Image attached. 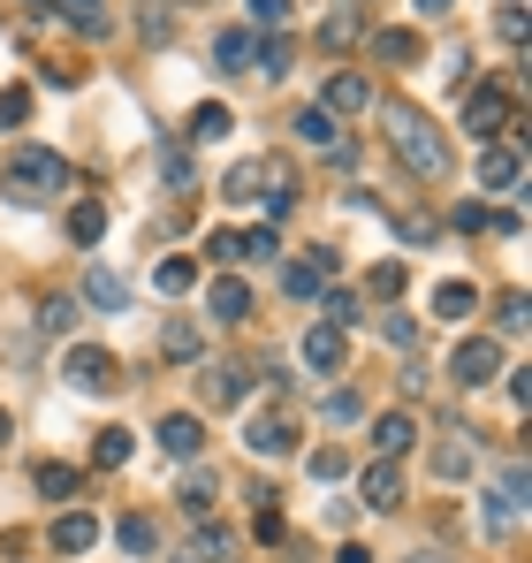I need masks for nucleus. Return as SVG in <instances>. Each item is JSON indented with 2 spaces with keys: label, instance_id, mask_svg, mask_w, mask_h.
Instances as JSON below:
<instances>
[{
  "label": "nucleus",
  "instance_id": "obj_1",
  "mask_svg": "<svg viewBox=\"0 0 532 563\" xmlns=\"http://www.w3.org/2000/svg\"><path fill=\"white\" fill-rule=\"evenodd\" d=\"M380 122H388V145H396V161L419 176V184H442L448 176V137L411 107V99H380Z\"/></svg>",
  "mask_w": 532,
  "mask_h": 563
},
{
  "label": "nucleus",
  "instance_id": "obj_2",
  "mask_svg": "<svg viewBox=\"0 0 532 563\" xmlns=\"http://www.w3.org/2000/svg\"><path fill=\"white\" fill-rule=\"evenodd\" d=\"M0 190H8L15 206H54V198L69 190V161H62L54 145H15L8 168H0Z\"/></svg>",
  "mask_w": 532,
  "mask_h": 563
},
{
  "label": "nucleus",
  "instance_id": "obj_3",
  "mask_svg": "<svg viewBox=\"0 0 532 563\" xmlns=\"http://www.w3.org/2000/svg\"><path fill=\"white\" fill-rule=\"evenodd\" d=\"M62 380H69L77 396H99V388H114V380H122V358H114L107 343H77V351L62 358Z\"/></svg>",
  "mask_w": 532,
  "mask_h": 563
},
{
  "label": "nucleus",
  "instance_id": "obj_4",
  "mask_svg": "<svg viewBox=\"0 0 532 563\" xmlns=\"http://www.w3.org/2000/svg\"><path fill=\"white\" fill-rule=\"evenodd\" d=\"M448 380H464V388L502 380V343H495V335H464V343L448 351Z\"/></svg>",
  "mask_w": 532,
  "mask_h": 563
},
{
  "label": "nucleus",
  "instance_id": "obj_5",
  "mask_svg": "<svg viewBox=\"0 0 532 563\" xmlns=\"http://www.w3.org/2000/svg\"><path fill=\"white\" fill-rule=\"evenodd\" d=\"M518 518H525V457H510V465L495 472V487H487V526L510 533Z\"/></svg>",
  "mask_w": 532,
  "mask_h": 563
},
{
  "label": "nucleus",
  "instance_id": "obj_6",
  "mask_svg": "<svg viewBox=\"0 0 532 563\" xmlns=\"http://www.w3.org/2000/svg\"><path fill=\"white\" fill-rule=\"evenodd\" d=\"M335 267H343V252H328V244H312V252H297V260L281 267V289H289V297H320V289L335 282Z\"/></svg>",
  "mask_w": 532,
  "mask_h": 563
},
{
  "label": "nucleus",
  "instance_id": "obj_7",
  "mask_svg": "<svg viewBox=\"0 0 532 563\" xmlns=\"http://www.w3.org/2000/svg\"><path fill=\"white\" fill-rule=\"evenodd\" d=\"M244 396H252V366H236V358H213V366H198V404L229 411V404H244Z\"/></svg>",
  "mask_w": 532,
  "mask_h": 563
},
{
  "label": "nucleus",
  "instance_id": "obj_8",
  "mask_svg": "<svg viewBox=\"0 0 532 563\" xmlns=\"http://www.w3.org/2000/svg\"><path fill=\"white\" fill-rule=\"evenodd\" d=\"M464 130H472V137H502V130H510V92H502V85H479V92L464 99Z\"/></svg>",
  "mask_w": 532,
  "mask_h": 563
},
{
  "label": "nucleus",
  "instance_id": "obj_9",
  "mask_svg": "<svg viewBox=\"0 0 532 563\" xmlns=\"http://www.w3.org/2000/svg\"><path fill=\"white\" fill-rule=\"evenodd\" d=\"M357 495H365V510H403V465L373 457V465L357 472Z\"/></svg>",
  "mask_w": 532,
  "mask_h": 563
},
{
  "label": "nucleus",
  "instance_id": "obj_10",
  "mask_svg": "<svg viewBox=\"0 0 532 563\" xmlns=\"http://www.w3.org/2000/svg\"><path fill=\"white\" fill-rule=\"evenodd\" d=\"M244 442H252V457H289L297 450V411H259L244 427Z\"/></svg>",
  "mask_w": 532,
  "mask_h": 563
},
{
  "label": "nucleus",
  "instance_id": "obj_11",
  "mask_svg": "<svg viewBox=\"0 0 532 563\" xmlns=\"http://www.w3.org/2000/svg\"><path fill=\"white\" fill-rule=\"evenodd\" d=\"M153 442H160L176 465H198V450H206V427H198V411H168V419L153 427Z\"/></svg>",
  "mask_w": 532,
  "mask_h": 563
},
{
  "label": "nucleus",
  "instance_id": "obj_12",
  "mask_svg": "<svg viewBox=\"0 0 532 563\" xmlns=\"http://www.w3.org/2000/svg\"><path fill=\"white\" fill-rule=\"evenodd\" d=\"M479 184H487V190H518V184H525V153H518V137L479 145Z\"/></svg>",
  "mask_w": 532,
  "mask_h": 563
},
{
  "label": "nucleus",
  "instance_id": "obj_13",
  "mask_svg": "<svg viewBox=\"0 0 532 563\" xmlns=\"http://www.w3.org/2000/svg\"><path fill=\"white\" fill-rule=\"evenodd\" d=\"M297 358L312 366V374H343V358H351V343H343V328H304V343H297Z\"/></svg>",
  "mask_w": 532,
  "mask_h": 563
},
{
  "label": "nucleus",
  "instance_id": "obj_14",
  "mask_svg": "<svg viewBox=\"0 0 532 563\" xmlns=\"http://www.w3.org/2000/svg\"><path fill=\"white\" fill-rule=\"evenodd\" d=\"M320 107H328L335 122H343V114H365V107H373V85H365L357 69H335V77H328V99H320Z\"/></svg>",
  "mask_w": 532,
  "mask_h": 563
},
{
  "label": "nucleus",
  "instance_id": "obj_15",
  "mask_svg": "<svg viewBox=\"0 0 532 563\" xmlns=\"http://www.w3.org/2000/svg\"><path fill=\"white\" fill-rule=\"evenodd\" d=\"M206 312H213V320H229V328H236V320H252V289H244V282H236V275L206 282Z\"/></svg>",
  "mask_w": 532,
  "mask_h": 563
},
{
  "label": "nucleus",
  "instance_id": "obj_16",
  "mask_svg": "<svg viewBox=\"0 0 532 563\" xmlns=\"http://www.w3.org/2000/svg\"><path fill=\"white\" fill-rule=\"evenodd\" d=\"M434 472H442V479H472V472H479V450H472V434H464V427H448V434H442Z\"/></svg>",
  "mask_w": 532,
  "mask_h": 563
},
{
  "label": "nucleus",
  "instance_id": "obj_17",
  "mask_svg": "<svg viewBox=\"0 0 532 563\" xmlns=\"http://www.w3.org/2000/svg\"><path fill=\"white\" fill-rule=\"evenodd\" d=\"M411 442H419V419H411V411H380V419H373V450H380V457H403Z\"/></svg>",
  "mask_w": 532,
  "mask_h": 563
},
{
  "label": "nucleus",
  "instance_id": "obj_18",
  "mask_svg": "<svg viewBox=\"0 0 532 563\" xmlns=\"http://www.w3.org/2000/svg\"><path fill=\"white\" fill-rule=\"evenodd\" d=\"M91 541H99V518H91V510H62V518H54V549H62V556H85Z\"/></svg>",
  "mask_w": 532,
  "mask_h": 563
},
{
  "label": "nucleus",
  "instance_id": "obj_19",
  "mask_svg": "<svg viewBox=\"0 0 532 563\" xmlns=\"http://www.w3.org/2000/svg\"><path fill=\"white\" fill-rule=\"evenodd\" d=\"M160 358H168V366H198V358H206V335H198L190 320H168V328H160Z\"/></svg>",
  "mask_w": 532,
  "mask_h": 563
},
{
  "label": "nucleus",
  "instance_id": "obj_20",
  "mask_svg": "<svg viewBox=\"0 0 532 563\" xmlns=\"http://www.w3.org/2000/svg\"><path fill=\"white\" fill-rule=\"evenodd\" d=\"M213 62H221L229 77H244V69H259V38H252V31H221V38H213Z\"/></svg>",
  "mask_w": 532,
  "mask_h": 563
},
{
  "label": "nucleus",
  "instance_id": "obj_21",
  "mask_svg": "<svg viewBox=\"0 0 532 563\" xmlns=\"http://www.w3.org/2000/svg\"><path fill=\"white\" fill-rule=\"evenodd\" d=\"M130 450H137L130 427H99V434H91V465H99V472H122V465H130Z\"/></svg>",
  "mask_w": 532,
  "mask_h": 563
},
{
  "label": "nucleus",
  "instance_id": "obj_22",
  "mask_svg": "<svg viewBox=\"0 0 532 563\" xmlns=\"http://www.w3.org/2000/svg\"><path fill=\"white\" fill-rule=\"evenodd\" d=\"M229 130H236V114H229L221 99H198V107H190V145H213V137H229Z\"/></svg>",
  "mask_w": 532,
  "mask_h": 563
},
{
  "label": "nucleus",
  "instance_id": "obj_23",
  "mask_svg": "<svg viewBox=\"0 0 532 563\" xmlns=\"http://www.w3.org/2000/svg\"><path fill=\"white\" fill-rule=\"evenodd\" d=\"M99 236H107V206H99V198H77V206H69V244L91 252Z\"/></svg>",
  "mask_w": 532,
  "mask_h": 563
},
{
  "label": "nucleus",
  "instance_id": "obj_24",
  "mask_svg": "<svg viewBox=\"0 0 532 563\" xmlns=\"http://www.w3.org/2000/svg\"><path fill=\"white\" fill-rule=\"evenodd\" d=\"M85 297L99 305V312H122V305H130V282L114 275V267H91V275H85Z\"/></svg>",
  "mask_w": 532,
  "mask_h": 563
},
{
  "label": "nucleus",
  "instance_id": "obj_25",
  "mask_svg": "<svg viewBox=\"0 0 532 563\" xmlns=\"http://www.w3.org/2000/svg\"><path fill=\"white\" fill-rule=\"evenodd\" d=\"M153 161H160V184H168V190H190V184H198V161H190V145H176V137H168Z\"/></svg>",
  "mask_w": 532,
  "mask_h": 563
},
{
  "label": "nucleus",
  "instance_id": "obj_26",
  "mask_svg": "<svg viewBox=\"0 0 532 563\" xmlns=\"http://www.w3.org/2000/svg\"><path fill=\"white\" fill-rule=\"evenodd\" d=\"M114 541H122V549H130V556H153V549H160V526H153V518H145V510H130V518H122V526H114Z\"/></svg>",
  "mask_w": 532,
  "mask_h": 563
},
{
  "label": "nucleus",
  "instance_id": "obj_27",
  "mask_svg": "<svg viewBox=\"0 0 532 563\" xmlns=\"http://www.w3.org/2000/svg\"><path fill=\"white\" fill-rule=\"evenodd\" d=\"M153 289H160V297H182V289H198V260H160V267H153Z\"/></svg>",
  "mask_w": 532,
  "mask_h": 563
},
{
  "label": "nucleus",
  "instance_id": "obj_28",
  "mask_svg": "<svg viewBox=\"0 0 532 563\" xmlns=\"http://www.w3.org/2000/svg\"><path fill=\"white\" fill-rule=\"evenodd\" d=\"M77 487H85V472H77V465H54V457L38 465V495H46V503H69Z\"/></svg>",
  "mask_w": 532,
  "mask_h": 563
},
{
  "label": "nucleus",
  "instance_id": "obj_29",
  "mask_svg": "<svg viewBox=\"0 0 532 563\" xmlns=\"http://www.w3.org/2000/svg\"><path fill=\"white\" fill-rule=\"evenodd\" d=\"M297 137H304V145H320V153H328V145H343V137H335V114H328V107H297Z\"/></svg>",
  "mask_w": 532,
  "mask_h": 563
},
{
  "label": "nucleus",
  "instance_id": "obj_30",
  "mask_svg": "<svg viewBox=\"0 0 532 563\" xmlns=\"http://www.w3.org/2000/svg\"><path fill=\"white\" fill-rule=\"evenodd\" d=\"M472 305H479V289H472V282H442V289H434V312H442V320H464Z\"/></svg>",
  "mask_w": 532,
  "mask_h": 563
},
{
  "label": "nucleus",
  "instance_id": "obj_31",
  "mask_svg": "<svg viewBox=\"0 0 532 563\" xmlns=\"http://www.w3.org/2000/svg\"><path fill=\"white\" fill-rule=\"evenodd\" d=\"M320 38H328L335 54H351L357 38H365V15H328V23H320Z\"/></svg>",
  "mask_w": 532,
  "mask_h": 563
},
{
  "label": "nucleus",
  "instance_id": "obj_32",
  "mask_svg": "<svg viewBox=\"0 0 532 563\" xmlns=\"http://www.w3.org/2000/svg\"><path fill=\"white\" fill-rule=\"evenodd\" d=\"M62 8H69V23L85 38H107V0H62Z\"/></svg>",
  "mask_w": 532,
  "mask_h": 563
},
{
  "label": "nucleus",
  "instance_id": "obj_33",
  "mask_svg": "<svg viewBox=\"0 0 532 563\" xmlns=\"http://www.w3.org/2000/svg\"><path fill=\"white\" fill-rule=\"evenodd\" d=\"M403 282H411V267H403V260H380V267L365 275V289H373V297H403Z\"/></svg>",
  "mask_w": 532,
  "mask_h": 563
},
{
  "label": "nucleus",
  "instance_id": "obj_34",
  "mask_svg": "<svg viewBox=\"0 0 532 563\" xmlns=\"http://www.w3.org/2000/svg\"><path fill=\"white\" fill-rule=\"evenodd\" d=\"M236 252H244V260H281V236H274V229H244V236H236Z\"/></svg>",
  "mask_w": 532,
  "mask_h": 563
},
{
  "label": "nucleus",
  "instance_id": "obj_35",
  "mask_svg": "<svg viewBox=\"0 0 532 563\" xmlns=\"http://www.w3.org/2000/svg\"><path fill=\"white\" fill-rule=\"evenodd\" d=\"M328 305V328H357V289H320Z\"/></svg>",
  "mask_w": 532,
  "mask_h": 563
},
{
  "label": "nucleus",
  "instance_id": "obj_36",
  "mask_svg": "<svg viewBox=\"0 0 532 563\" xmlns=\"http://www.w3.org/2000/svg\"><path fill=\"white\" fill-rule=\"evenodd\" d=\"M495 31H502V38L525 54V0H502V8H495Z\"/></svg>",
  "mask_w": 532,
  "mask_h": 563
},
{
  "label": "nucleus",
  "instance_id": "obj_37",
  "mask_svg": "<svg viewBox=\"0 0 532 563\" xmlns=\"http://www.w3.org/2000/svg\"><path fill=\"white\" fill-rule=\"evenodd\" d=\"M38 328H46V335H69V328H77V305H69V297H46V305H38Z\"/></svg>",
  "mask_w": 532,
  "mask_h": 563
},
{
  "label": "nucleus",
  "instance_id": "obj_38",
  "mask_svg": "<svg viewBox=\"0 0 532 563\" xmlns=\"http://www.w3.org/2000/svg\"><path fill=\"white\" fill-rule=\"evenodd\" d=\"M525 328H532V297L510 289V297H502V335H525Z\"/></svg>",
  "mask_w": 532,
  "mask_h": 563
},
{
  "label": "nucleus",
  "instance_id": "obj_39",
  "mask_svg": "<svg viewBox=\"0 0 532 563\" xmlns=\"http://www.w3.org/2000/svg\"><path fill=\"white\" fill-rule=\"evenodd\" d=\"M23 122H31V92L8 85V92H0V130H23Z\"/></svg>",
  "mask_w": 532,
  "mask_h": 563
},
{
  "label": "nucleus",
  "instance_id": "obj_40",
  "mask_svg": "<svg viewBox=\"0 0 532 563\" xmlns=\"http://www.w3.org/2000/svg\"><path fill=\"white\" fill-rule=\"evenodd\" d=\"M373 54H380V62H411V54H419V38H411V31H380V38H373Z\"/></svg>",
  "mask_w": 532,
  "mask_h": 563
},
{
  "label": "nucleus",
  "instance_id": "obj_41",
  "mask_svg": "<svg viewBox=\"0 0 532 563\" xmlns=\"http://www.w3.org/2000/svg\"><path fill=\"white\" fill-rule=\"evenodd\" d=\"M289 62H297V46H289V38H266V46H259V69H266V77H289Z\"/></svg>",
  "mask_w": 532,
  "mask_h": 563
},
{
  "label": "nucleus",
  "instance_id": "obj_42",
  "mask_svg": "<svg viewBox=\"0 0 532 563\" xmlns=\"http://www.w3.org/2000/svg\"><path fill=\"white\" fill-rule=\"evenodd\" d=\"M236 541L221 533V526H198V549H190V563H213V556H229Z\"/></svg>",
  "mask_w": 532,
  "mask_h": 563
},
{
  "label": "nucleus",
  "instance_id": "obj_43",
  "mask_svg": "<svg viewBox=\"0 0 532 563\" xmlns=\"http://www.w3.org/2000/svg\"><path fill=\"white\" fill-rule=\"evenodd\" d=\"M328 419H335V427L365 419V396H357V388H335V396H328Z\"/></svg>",
  "mask_w": 532,
  "mask_h": 563
},
{
  "label": "nucleus",
  "instance_id": "obj_44",
  "mask_svg": "<svg viewBox=\"0 0 532 563\" xmlns=\"http://www.w3.org/2000/svg\"><path fill=\"white\" fill-rule=\"evenodd\" d=\"M221 190H229V198H252V190H259V161H236V168L221 176Z\"/></svg>",
  "mask_w": 532,
  "mask_h": 563
},
{
  "label": "nucleus",
  "instance_id": "obj_45",
  "mask_svg": "<svg viewBox=\"0 0 532 563\" xmlns=\"http://www.w3.org/2000/svg\"><path fill=\"white\" fill-rule=\"evenodd\" d=\"M304 465H312V479H343L351 472V450H312Z\"/></svg>",
  "mask_w": 532,
  "mask_h": 563
},
{
  "label": "nucleus",
  "instance_id": "obj_46",
  "mask_svg": "<svg viewBox=\"0 0 532 563\" xmlns=\"http://www.w3.org/2000/svg\"><path fill=\"white\" fill-rule=\"evenodd\" d=\"M182 510H190V518H206V510H213V479H206V472H190V487H182Z\"/></svg>",
  "mask_w": 532,
  "mask_h": 563
},
{
  "label": "nucleus",
  "instance_id": "obj_47",
  "mask_svg": "<svg viewBox=\"0 0 532 563\" xmlns=\"http://www.w3.org/2000/svg\"><path fill=\"white\" fill-rule=\"evenodd\" d=\"M252 533H259L266 549H281V541H289V526H281V510H274V495H266V510H259V526H252Z\"/></svg>",
  "mask_w": 532,
  "mask_h": 563
},
{
  "label": "nucleus",
  "instance_id": "obj_48",
  "mask_svg": "<svg viewBox=\"0 0 532 563\" xmlns=\"http://www.w3.org/2000/svg\"><path fill=\"white\" fill-rule=\"evenodd\" d=\"M137 31H145V46H168V8H137Z\"/></svg>",
  "mask_w": 532,
  "mask_h": 563
},
{
  "label": "nucleus",
  "instance_id": "obj_49",
  "mask_svg": "<svg viewBox=\"0 0 532 563\" xmlns=\"http://www.w3.org/2000/svg\"><path fill=\"white\" fill-rule=\"evenodd\" d=\"M448 221H456V229H464V236H479V229H495V213H487V206H456V213H448Z\"/></svg>",
  "mask_w": 532,
  "mask_h": 563
},
{
  "label": "nucleus",
  "instance_id": "obj_50",
  "mask_svg": "<svg viewBox=\"0 0 532 563\" xmlns=\"http://www.w3.org/2000/svg\"><path fill=\"white\" fill-rule=\"evenodd\" d=\"M206 260H229V267H236V260H244V252H236V229H213V236H206Z\"/></svg>",
  "mask_w": 532,
  "mask_h": 563
},
{
  "label": "nucleus",
  "instance_id": "obj_51",
  "mask_svg": "<svg viewBox=\"0 0 532 563\" xmlns=\"http://www.w3.org/2000/svg\"><path fill=\"white\" fill-rule=\"evenodd\" d=\"M380 335H388L396 351H411V343H419V320H403V312H396V320H380Z\"/></svg>",
  "mask_w": 532,
  "mask_h": 563
},
{
  "label": "nucleus",
  "instance_id": "obj_52",
  "mask_svg": "<svg viewBox=\"0 0 532 563\" xmlns=\"http://www.w3.org/2000/svg\"><path fill=\"white\" fill-rule=\"evenodd\" d=\"M252 15L259 23H289V0H252Z\"/></svg>",
  "mask_w": 532,
  "mask_h": 563
},
{
  "label": "nucleus",
  "instance_id": "obj_53",
  "mask_svg": "<svg viewBox=\"0 0 532 563\" xmlns=\"http://www.w3.org/2000/svg\"><path fill=\"white\" fill-rule=\"evenodd\" d=\"M335 563H373V549H365V541H343V549H335Z\"/></svg>",
  "mask_w": 532,
  "mask_h": 563
},
{
  "label": "nucleus",
  "instance_id": "obj_54",
  "mask_svg": "<svg viewBox=\"0 0 532 563\" xmlns=\"http://www.w3.org/2000/svg\"><path fill=\"white\" fill-rule=\"evenodd\" d=\"M8 434H15V427H8V411H0V450H8Z\"/></svg>",
  "mask_w": 532,
  "mask_h": 563
},
{
  "label": "nucleus",
  "instance_id": "obj_55",
  "mask_svg": "<svg viewBox=\"0 0 532 563\" xmlns=\"http://www.w3.org/2000/svg\"><path fill=\"white\" fill-rule=\"evenodd\" d=\"M419 8H426V15H442V8H448V0H419Z\"/></svg>",
  "mask_w": 532,
  "mask_h": 563
},
{
  "label": "nucleus",
  "instance_id": "obj_56",
  "mask_svg": "<svg viewBox=\"0 0 532 563\" xmlns=\"http://www.w3.org/2000/svg\"><path fill=\"white\" fill-rule=\"evenodd\" d=\"M411 563H442V556H411Z\"/></svg>",
  "mask_w": 532,
  "mask_h": 563
},
{
  "label": "nucleus",
  "instance_id": "obj_57",
  "mask_svg": "<svg viewBox=\"0 0 532 563\" xmlns=\"http://www.w3.org/2000/svg\"><path fill=\"white\" fill-rule=\"evenodd\" d=\"M23 8H46V0H23Z\"/></svg>",
  "mask_w": 532,
  "mask_h": 563
},
{
  "label": "nucleus",
  "instance_id": "obj_58",
  "mask_svg": "<svg viewBox=\"0 0 532 563\" xmlns=\"http://www.w3.org/2000/svg\"><path fill=\"white\" fill-rule=\"evenodd\" d=\"M176 563H190V556H176Z\"/></svg>",
  "mask_w": 532,
  "mask_h": 563
},
{
  "label": "nucleus",
  "instance_id": "obj_59",
  "mask_svg": "<svg viewBox=\"0 0 532 563\" xmlns=\"http://www.w3.org/2000/svg\"><path fill=\"white\" fill-rule=\"evenodd\" d=\"M190 8H198V0H190Z\"/></svg>",
  "mask_w": 532,
  "mask_h": 563
}]
</instances>
